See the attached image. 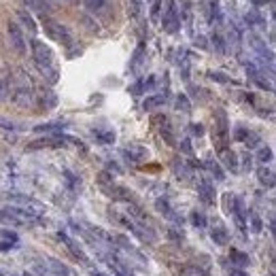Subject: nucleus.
Segmentation results:
<instances>
[{"label":"nucleus","instance_id":"obj_46","mask_svg":"<svg viewBox=\"0 0 276 276\" xmlns=\"http://www.w3.org/2000/svg\"><path fill=\"white\" fill-rule=\"evenodd\" d=\"M91 276H106V274H100V272H91Z\"/></svg>","mask_w":276,"mask_h":276},{"label":"nucleus","instance_id":"obj_3","mask_svg":"<svg viewBox=\"0 0 276 276\" xmlns=\"http://www.w3.org/2000/svg\"><path fill=\"white\" fill-rule=\"evenodd\" d=\"M214 140H217L219 153L230 147V126L226 111H217V126H214Z\"/></svg>","mask_w":276,"mask_h":276},{"label":"nucleus","instance_id":"obj_27","mask_svg":"<svg viewBox=\"0 0 276 276\" xmlns=\"http://www.w3.org/2000/svg\"><path fill=\"white\" fill-rule=\"evenodd\" d=\"M272 157H274V153H272V149H270V147H261V149L257 151V159H259L261 163H268V161H272Z\"/></svg>","mask_w":276,"mask_h":276},{"label":"nucleus","instance_id":"obj_20","mask_svg":"<svg viewBox=\"0 0 276 276\" xmlns=\"http://www.w3.org/2000/svg\"><path fill=\"white\" fill-rule=\"evenodd\" d=\"M49 263H51V272H53L56 276H70V270L66 268V265L60 261V259H53V257H49L47 259Z\"/></svg>","mask_w":276,"mask_h":276},{"label":"nucleus","instance_id":"obj_4","mask_svg":"<svg viewBox=\"0 0 276 276\" xmlns=\"http://www.w3.org/2000/svg\"><path fill=\"white\" fill-rule=\"evenodd\" d=\"M161 26H163V30H166L168 34H175V32H179V30H181V17L177 13L175 0H168V9H166V13H163Z\"/></svg>","mask_w":276,"mask_h":276},{"label":"nucleus","instance_id":"obj_22","mask_svg":"<svg viewBox=\"0 0 276 276\" xmlns=\"http://www.w3.org/2000/svg\"><path fill=\"white\" fill-rule=\"evenodd\" d=\"M17 15H19V19H22V24H24V26H26V28L30 30V32H32V34H34V32H36V24H34V19H32V15H30L28 11H19Z\"/></svg>","mask_w":276,"mask_h":276},{"label":"nucleus","instance_id":"obj_5","mask_svg":"<svg viewBox=\"0 0 276 276\" xmlns=\"http://www.w3.org/2000/svg\"><path fill=\"white\" fill-rule=\"evenodd\" d=\"M7 30H9V43H11V47L17 51V53L24 56L26 53V36L22 32V28H19V24L9 22Z\"/></svg>","mask_w":276,"mask_h":276},{"label":"nucleus","instance_id":"obj_24","mask_svg":"<svg viewBox=\"0 0 276 276\" xmlns=\"http://www.w3.org/2000/svg\"><path fill=\"white\" fill-rule=\"evenodd\" d=\"M36 132H58V130H64L62 121H51V124H40L34 128Z\"/></svg>","mask_w":276,"mask_h":276},{"label":"nucleus","instance_id":"obj_18","mask_svg":"<svg viewBox=\"0 0 276 276\" xmlns=\"http://www.w3.org/2000/svg\"><path fill=\"white\" fill-rule=\"evenodd\" d=\"M221 159L223 163H226V168L232 170V172H238V155L234 151L226 149V151H221Z\"/></svg>","mask_w":276,"mask_h":276},{"label":"nucleus","instance_id":"obj_47","mask_svg":"<svg viewBox=\"0 0 276 276\" xmlns=\"http://www.w3.org/2000/svg\"><path fill=\"white\" fill-rule=\"evenodd\" d=\"M62 3H77V0H62Z\"/></svg>","mask_w":276,"mask_h":276},{"label":"nucleus","instance_id":"obj_7","mask_svg":"<svg viewBox=\"0 0 276 276\" xmlns=\"http://www.w3.org/2000/svg\"><path fill=\"white\" fill-rule=\"evenodd\" d=\"M230 212L234 214V219H236L238 228H240L242 232H247V208H244V202H242L240 198L234 196V202H232Z\"/></svg>","mask_w":276,"mask_h":276},{"label":"nucleus","instance_id":"obj_29","mask_svg":"<svg viewBox=\"0 0 276 276\" xmlns=\"http://www.w3.org/2000/svg\"><path fill=\"white\" fill-rule=\"evenodd\" d=\"M247 217L251 219V226H253V232H255V234H259V232L263 230V223H261V219H259V217H257V214H255V212L247 214Z\"/></svg>","mask_w":276,"mask_h":276},{"label":"nucleus","instance_id":"obj_6","mask_svg":"<svg viewBox=\"0 0 276 276\" xmlns=\"http://www.w3.org/2000/svg\"><path fill=\"white\" fill-rule=\"evenodd\" d=\"M58 236H60V240H62V242L66 244V247H68V251H70V253H73V255H75V257H77V259H81V261H83V263H91V261H89V257H87V255H85V251H83V249H81V244H79L77 240H73V238H70V236H68V234H66V232H60V234H58Z\"/></svg>","mask_w":276,"mask_h":276},{"label":"nucleus","instance_id":"obj_49","mask_svg":"<svg viewBox=\"0 0 276 276\" xmlns=\"http://www.w3.org/2000/svg\"><path fill=\"white\" fill-rule=\"evenodd\" d=\"M0 276H5V274H3V272H0Z\"/></svg>","mask_w":276,"mask_h":276},{"label":"nucleus","instance_id":"obj_23","mask_svg":"<svg viewBox=\"0 0 276 276\" xmlns=\"http://www.w3.org/2000/svg\"><path fill=\"white\" fill-rule=\"evenodd\" d=\"M206 168H208V170L212 172V177L217 179V181H223V179H226V175H223L221 166H219V163L214 161V159H206Z\"/></svg>","mask_w":276,"mask_h":276},{"label":"nucleus","instance_id":"obj_45","mask_svg":"<svg viewBox=\"0 0 276 276\" xmlns=\"http://www.w3.org/2000/svg\"><path fill=\"white\" fill-rule=\"evenodd\" d=\"M265 3H270V0H253L255 7H261V5H265Z\"/></svg>","mask_w":276,"mask_h":276},{"label":"nucleus","instance_id":"obj_21","mask_svg":"<svg viewBox=\"0 0 276 276\" xmlns=\"http://www.w3.org/2000/svg\"><path fill=\"white\" fill-rule=\"evenodd\" d=\"M159 134H161L163 138H166V142H168V145H172V147L177 145V140H175V134H172V128H170V124H168L166 119H163V126L159 128Z\"/></svg>","mask_w":276,"mask_h":276},{"label":"nucleus","instance_id":"obj_17","mask_svg":"<svg viewBox=\"0 0 276 276\" xmlns=\"http://www.w3.org/2000/svg\"><path fill=\"white\" fill-rule=\"evenodd\" d=\"M166 100H168L166 91H163V94L149 96L145 102H142V108H145V111H153V108H157V106H161V104H166Z\"/></svg>","mask_w":276,"mask_h":276},{"label":"nucleus","instance_id":"obj_36","mask_svg":"<svg viewBox=\"0 0 276 276\" xmlns=\"http://www.w3.org/2000/svg\"><path fill=\"white\" fill-rule=\"evenodd\" d=\"M0 238H5V242H17V234L9 230H0Z\"/></svg>","mask_w":276,"mask_h":276},{"label":"nucleus","instance_id":"obj_19","mask_svg":"<svg viewBox=\"0 0 276 276\" xmlns=\"http://www.w3.org/2000/svg\"><path fill=\"white\" fill-rule=\"evenodd\" d=\"M257 179H259L261 185H265V187H274V172H272L270 168L261 166V168L257 170Z\"/></svg>","mask_w":276,"mask_h":276},{"label":"nucleus","instance_id":"obj_31","mask_svg":"<svg viewBox=\"0 0 276 276\" xmlns=\"http://www.w3.org/2000/svg\"><path fill=\"white\" fill-rule=\"evenodd\" d=\"M212 47L219 51V53H226V45H223V38L219 34H212Z\"/></svg>","mask_w":276,"mask_h":276},{"label":"nucleus","instance_id":"obj_16","mask_svg":"<svg viewBox=\"0 0 276 276\" xmlns=\"http://www.w3.org/2000/svg\"><path fill=\"white\" fill-rule=\"evenodd\" d=\"M230 259H232V265H238V268H247V265H251L249 255L238 251V249H230Z\"/></svg>","mask_w":276,"mask_h":276},{"label":"nucleus","instance_id":"obj_13","mask_svg":"<svg viewBox=\"0 0 276 276\" xmlns=\"http://www.w3.org/2000/svg\"><path fill=\"white\" fill-rule=\"evenodd\" d=\"M13 100L17 102L19 106H28L30 102H32V89H30V85L17 87V89L13 91Z\"/></svg>","mask_w":276,"mask_h":276},{"label":"nucleus","instance_id":"obj_34","mask_svg":"<svg viewBox=\"0 0 276 276\" xmlns=\"http://www.w3.org/2000/svg\"><path fill=\"white\" fill-rule=\"evenodd\" d=\"M208 77L212 79V81H217V83H230V77H226V75H223V73H214V70H212V73H208Z\"/></svg>","mask_w":276,"mask_h":276},{"label":"nucleus","instance_id":"obj_42","mask_svg":"<svg viewBox=\"0 0 276 276\" xmlns=\"http://www.w3.org/2000/svg\"><path fill=\"white\" fill-rule=\"evenodd\" d=\"M168 236L175 238V240H183V232H179V230L172 228V230H168Z\"/></svg>","mask_w":276,"mask_h":276},{"label":"nucleus","instance_id":"obj_2","mask_svg":"<svg viewBox=\"0 0 276 276\" xmlns=\"http://www.w3.org/2000/svg\"><path fill=\"white\" fill-rule=\"evenodd\" d=\"M45 30H47V34L53 40H58L60 45H64V47L75 45V36L70 32V28H66L64 24L53 22V19H45Z\"/></svg>","mask_w":276,"mask_h":276},{"label":"nucleus","instance_id":"obj_43","mask_svg":"<svg viewBox=\"0 0 276 276\" xmlns=\"http://www.w3.org/2000/svg\"><path fill=\"white\" fill-rule=\"evenodd\" d=\"M228 272H230L232 276H249L247 272H242V270H238V268H228Z\"/></svg>","mask_w":276,"mask_h":276},{"label":"nucleus","instance_id":"obj_1","mask_svg":"<svg viewBox=\"0 0 276 276\" xmlns=\"http://www.w3.org/2000/svg\"><path fill=\"white\" fill-rule=\"evenodd\" d=\"M32 58H34L36 68L40 70V75H43L49 83H56L58 81V68L53 64V51L49 49V45H45L43 40L34 38L32 40Z\"/></svg>","mask_w":276,"mask_h":276},{"label":"nucleus","instance_id":"obj_25","mask_svg":"<svg viewBox=\"0 0 276 276\" xmlns=\"http://www.w3.org/2000/svg\"><path fill=\"white\" fill-rule=\"evenodd\" d=\"M177 108L183 111V113H191V102L185 94H179L177 96Z\"/></svg>","mask_w":276,"mask_h":276},{"label":"nucleus","instance_id":"obj_38","mask_svg":"<svg viewBox=\"0 0 276 276\" xmlns=\"http://www.w3.org/2000/svg\"><path fill=\"white\" fill-rule=\"evenodd\" d=\"M142 89H145V81H136V83L130 87V91H132L134 96H140V94H142Z\"/></svg>","mask_w":276,"mask_h":276},{"label":"nucleus","instance_id":"obj_12","mask_svg":"<svg viewBox=\"0 0 276 276\" xmlns=\"http://www.w3.org/2000/svg\"><path fill=\"white\" fill-rule=\"evenodd\" d=\"M198 193L206 204H214V185H212V181L200 179L198 181Z\"/></svg>","mask_w":276,"mask_h":276},{"label":"nucleus","instance_id":"obj_30","mask_svg":"<svg viewBox=\"0 0 276 276\" xmlns=\"http://www.w3.org/2000/svg\"><path fill=\"white\" fill-rule=\"evenodd\" d=\"M142 53H145V47L142 45H138V49L134 51V58H132V62H130V68L134 70L138 64H140V60H142Z\"/></svg>","mask_w":276,"mask_h":276},{"label":"nucleus","instance_id":"obj_28","mask_svg":"<svg viewBox=\"0 0 276 276\" xmlns=\"http://www.w3.org/2000/svg\"><path fill=\"white\" fill-rule=\"evenodd\" d=\"M191 223H193L196 228H206V217H204L200 210H193V212H191Z\"/></svg>","mask_w":276,"mask_h":276},{"label":"nucleus","instance_id":"obj_15","mask_svg":"<svg viewBox=\"0 0 276 276\" xmlns=\"http://www.w3.org/2000/svg\"><path fill=\"white\" fill-rule=\"evenodd\" d=\"M24 3H26L28 9H32V11L40 13L43 17L51 11V0H24Z\"/></svg>","mask_w":276,"mask_h":276},{"label":"nucleus","instance_id":"obj_26","mask_svg":"<svg viewBox=\"0 0 276 276\" xmlns=\"http://www.w3.org/2000/svg\"><path fill=\"white\" fill-rule=\"evenodd\" d=\"M96 138L102 142V145H111V142H115V132L108 130V132H96Z\"/></svg>","mask_w":276,"mask_h":276},{"label":"nucleus","instance_id":"obj_9","mask_svg":"<svg viewBox=\"0 0 276 276\" xmlns=\"http://www.w3.org/2000/svg\"><path fill=\"white\" fill-rule=\"evenodd\" d=\"M106 196H111L113 200H121V202H132V191H128L126 187H119L115 183H108V185L102 187Z\"/></svg>","mask_w":276,"mask_h":276},{"label":"nucleus","instance_id":"obj_44","mask_svg":"<svg viewBox=\"0 0 276 276\" xmlns=\"http://www.w3.org/2000/svg\"><path fill=\"white\" fill-rule=\"evenodd\" d=\"M0 251H11V242H0Z\"/></svg>","mask_w":276,"mask_h":276},{"label":"nucleus","instance_id":"obj_48","mask_svg":"<svg viewBox=\"0 0 276 276\" xmlns=\"http://www.w3.org/2000/svg\"><path fill=\"white\" fill-rule=\"evenodd\" d=\"M24 276H34V274H32V272H26V274H24Z\"/></svg>","mask_w":276,"mask_h":276},{"label":"nucleus","instance_id":"obj_41","mask_svg":"<svg viewBox=\"0 0 276 276\" xmlns=\"http://www.w3.org/2000/svg\"><path fill=\"white\" fill-rule=\"evenodd\" d=\"M189 128H191V134H193V136H202V134H204L202 124H191Z\"/></svg>","mask_w":276,"mask_h":276},{"label":"nucleus","instance_id":"obj_11","mask_svg":"<svg viewBox=\"0 0 276 276\" xmlns=\"http://www.w3.org/2000/svg\"><path fill=\"white\" fill-rule=\"evenodd\" d=\"M210 238H212L214 242H217V244H221V247H228V244H230V234H228V228L223 226L221 221H214V223H212Z\"/></svg>","mask_w":276,"mask_h":276},{"label":"nucleus","instance_id":"obj_8","mask_svg":"<svg viewBox=\"0 0 276 276\" xmlns=\"http://www.w3.org/2000/svg\"><path fill=\"white\" fill-rule=\"evenodd\" d=\"M83 5L87 7L89 13H94V15H98V17H108V15H111L108 0H83Z\"/></svg>","mask_w":276,"mask_h":276},{"label":"nucleus","instance_id":"obj_39","mask_svg":"<svg viewBox=\"0 0 276 276\" xmlns=\"http://www.w3.org/2000/svg\"><path fill=\"white\" fill-rule=\"evenodd\" d=\"M9 96V81H0V102Z\"/></svg>","mask_w":276,"mask_h":276},{"label":"nucleus","instance_id":"obj_14","mask_svg":"<svg viewBox=\"0 0 276 276\" xmlns=\"http://www.w3.org/2000/svg\"><path fill=\"white\" fill-rule=\"evenodd\" d=\"M155 208L163 214V217H166V219H170V221H177V223H181L183 219L179 217V214L175 212V210H172V206H170V204H168V200L166 198H159L157 202H155Z\"/></svg>","mask_w":276,"mask_h":276},{"label":"nucleus","instance_id":"obj_10","mask_svg":"<svg viewBox=\"0 0 276 276\" xmlns=\"http://www.w3.org/2000/svg\"><path fill=\"white\" fill-rule=\"evenodd\" d=\"M124 155H126L130 161L138 163V161H145V159L149 157V151H147V147H142V145H128V147L124 149Z\"/></svg>","mask_w":276,"mask_h":276},{"label":"nucleus","instance_id":"obj_37","mask_svg":"<svg viewBox=\"0 0 276 276\" xmlns=\"http://www.w3.org/2000/svg\"><path fill=\"white\" fill-rule=\"evenodd\" d=\"M140 5H142L140 0H132V5H130V15L132 17H138L140 15V9H142Z\"/></svg>","mask_w":276,"mask_h":276},{"label":"nucleus","instance_id":"obj_35","mask_svg":"<svg viewBox=\"0 0 276 276\" xmlns=\"http://www.w3.org/2000/svg\"><path fill=\"white\" fill-rule=\"evenodd\" d=\"M40 102H43V106H45V108H53V106H56V102H58V98H56V94H47V98L43 96V100H40Z\"/></svg>","mask_w":276,"mask_h":276},{"label":"nucleus","instance_id":"obj_33","mask_svg":"<svg viewBox=\"0 0 276 276\" xmlns=\"http://www.w3.org/2000/svg\"><path fill=\"white\" fill-rule=\"evenodd\" d=\"M175 172H177V177H179V179H181V177H183V179H187V177H189V170H187V166H185L183 161H181V166L175 161Z\"/></svg>","mask_w":276,"mask_h":276},{"label":"nucleus","instance_id":"obj_32","mask_svg":"<svg viewBox=\"0 0 276 276\" xmlns=\"http://www.w3.org/2000/svg\"><path fill=\"white\" fill-rule=\"evenodd\" d=\"M247 22H249L251 26H261V24H263V17H261L259 13H255V11H253V13L247 15Z\"/></svg>","mask_w":276,"mask_h":276},{"label":"nucleus","instance_id":"obj_40","mask_svg":"<svg viewBox=\"0 0 276 276\" xmlns=\"http://www.w3.org/2000/svg\"><path fill=\"white\" fill-rule=\"evenodd\" d=\"M181 151L183 153H187V155H191V153H193V149H191V142L185 138V140H181Z\"/></svg>","mask_w":276,"mask_h":276}]
</instances>
